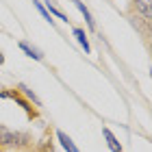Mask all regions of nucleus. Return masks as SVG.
Instances as JSON below:
<instances>
[{
    "label": "nucleus",
    "mask_w": 152,
    "mask_h": 152,
    "mask_svg": "<svg viewBox=\"0 0 152 152\" xmlns=\"http://www.w3.org/2000/svg\"><path fill=\"white\" fill-rule=\"evenodd\" d=\"M26 139H28L26 135L13 133V130L0 126V143H2V146H22V143H26Z\"/></svg>",
    "instance_id": "obj_1"
},
{
    "label": "nucleus",
    "mask_w": 152,
    "mask_h": 152,
    "mask_svg": "<svg viewBox=\"0 0 152 152\" xmlns=\"http://www.w3.org/2000/svg\"><path fill=\"white\" fill-rule=\"evenodd\" d=\"M135 7H137V11L143 15V20H146V22H150V20H152V11H150L152 0H135Z\"/></svg>",
    "instance_id": "obj_2"
},
{
    "label": "nucleus",
    "mask_w": 152,
    "mask_h": 152,
    "mask_svg": "<svg viewBox=\"0 0 152 152\" xmlns=\"http://www.w3.org/2000/svg\"><path fill=\"white\" fill-rule=\"evenodd\" d=\"M102 135H104V139H107V143H109V148H111L113 152H122L120 141L115 139V135L111 133V130H109V128H102Z\"/></svg>",
    "instance_id": "obj_3"
},
{
    "label": "nucleus",
    "mask_w": 152,
    "mask_h": 152,
    "mask_svg": "<svg viewBox=\"0 0 152 152\" xmlns=\"http://www.w3.org/2000/svg\"><path fill=\"white\" fill-rule=\"evenodd\" d=\"M72 2L76 4V9H78V11L83 13V15H85V22H87V26H89V28H96V22H94V18H91V13H89V9H87V7L83 4L80 0H72Z\"/></svg>",
    "instance_id": "obj_4"
},
{
    "label": "nucleus",
    "mask_w": 152,
    "mask_h": 152,
    "mask_svg": "<svg viewBox=\"0 0 152 152\" xmlns=\"http://www.w3.org/2000/svg\"><path fill=\"white\" fill-rule=\"evenodd\" d=\"M57 137H59V141H61V146H63L67 152H78V148H76L74 146V141L70 139V137H67L65 133H63V130H59V133H57Z\"/></svg>",
    "instance_id": "obj_5"
},
{
    "label": "nucleus",
    "mask_w": 152,
    "mask_h": 152,
    "mask_svg": "<svg viewBox=\"0 0 152 152\" xmlns=\"http://www.w3.org/2000/svg\"><path fill=\"white\" fill-rule=\"evenodd\" d=\"M20 48H22V50H24L26 54H28L31 59H35V61H41V59H44V54H41V52L37 50V48L28 46V44H26V41H20Z\"/></svg>",
    "instance_id": "obj_6"
},
{
    "label": "nucleus",
    "mask_w": 152,
    "mask_h": 152,
    "mask_svg": "<svg viewBox=\"0 0 152 152\" xmlns=\"http://www.w3.org/2000/svg\"><path fill=\"white\" fill-rule=\"evenodd\" d=\"M74 37L78 39V44L85 48V52H91V46H89V39H87V35H85V31L83 28H74Z\"/></svg>",
    "instance_id": "obj_7"
},
{
    "label": "nucleus",
    "mask_w": 152,
    "mask_h": 152,
    "mask_svg": "<svg viewBox=\"0 0 152 152\" xmlns=\"http://www.w3.org/2000/svg\"><path fill=\"white\" fill-rule=\"evenodd\" d=\"M18 89H20V91H22V94H24V96H26V98H28V100H33V102H35L37 107L41 104V102H39V98H37L35 94H33V89H28L26 85H22V83H20V85H18Z\"/></svg>",
    "instance_id": "obj_8"
},
{
    "label": "nucleus",
    "mask_w": 152,
    "mask_h": 152,
    "mask_svg": "<svg viewBox=\"0 0 152 152\" xmlns=\"http://www.w3.org/2000/svg\"><path fill=\"white\" fill-rule=\"evenodd\" d=\"M46 4H48V9H46V11H48V13H50V15H57L59 20H65V22H67V15H65V13H63V11H59V9H57V7H54V4H52V0H48V2H46Z\"/></svg>",
    "instance_id": "obj_9"
},
{
    "label": "nucleus",
    "mask_w": 152,
    "mask_h": 152,
    "mask_svg": "<svg viewBox=\"0 0 152 152\" xmlns=\"http://www.w3.org/2000/svg\"><path fill=\"white\" fill-rule=\"evenodd\" d=\"M33 4H35V7H37V11H39V13H41V15H44V18H46V22H50V24L54 22V20L50 18V13H48V11H46V7H44V4H41V2H39V0H33Z\"/></svg>",
    "instance_id": "obj_10"
},
{
    "label": "nucleus",
    "mask_w": 152,
    "mask_h": 152,
    "mask_svg": "<svg viewBox=\"0 0 152 152\" xmlns=\"http://www.w3.org/2000/svg\"><path fill=\"white\" fill-rule=\"evenodd\" d=\"M4 63V57H2V52H0V65H2Z\"/></svg>",
    "instance_id": "obj_11"
}]
</instances>
